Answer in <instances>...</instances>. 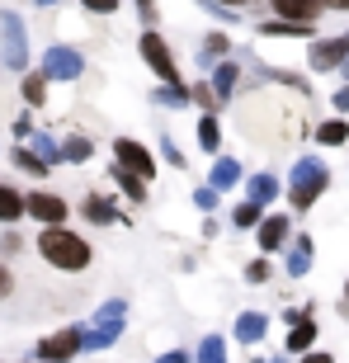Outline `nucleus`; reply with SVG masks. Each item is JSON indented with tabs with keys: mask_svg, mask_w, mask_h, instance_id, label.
I'll list each match as a JSON object with an SVG mask.
<instances>
[{
	"mask_svg": "<svg viewBox=\"0 0 349 363\" xmlns=\"http://www.w3.org/2000/svg\"><path fill=\"white\" fill-rule=\"evenodd\" d=\"M38 255L52 264V269H62V274H81L85 264H90V241L85 236H76V231H67V227H43V236H38Z\"/></svg>",
	"mask_w": 349,
	"mask_h": 363,
	"instance_id": "obj_1",
	"label": "nucleus"
},
{
	"mask_svg": "<svg viewBox=\"0 0 349 363\" xmlns=\"http://www.w3.org/2000/svg\"><path fill=\"white\" fill-rule=\"evenodd\" d=\"M326 184H331L326 161L321 156H302V161L293 165V175H288V203H293V213H307L311 203L326 194Z\"/></svg>",
	"mask_w": 349,
	"mask_h": 363,
	"instance_id": "obj_2",
	"label": "nucleus"
},
{
	"mask_svg": "<svg viewBox=\"0 0 349 363\" xmlns=\"http://www.w3.org/2000/svg\"><path fill=\"white\" fill-rule=\"evenodd\" d=\"M0 57H5L10 71L28 67V33H24V19L14 10H0Z\"/></svg>",
	"mask_w": 349,
	"mask_h": 363,
	"instance_id": "obj_3",
	"label": "nucleus"
},
{
	"mask_svg": "<svg viewBox=\"0 0 349 363\" xmlns=\"http://www.w3.org/2000/svg\"><path fill=\"white\" fill-rule=\"evenodd\" d=\"M137 52H142V62H147V67L156 71V81H161V85H179V67H174L170 48H165V38L156 33V28H147V33H142Z\"/></svg>",
	"mask_w": 349,
	"mask_h": 363,
	"instance_id": "obj_4",
	"label": "nucleus"
},
{
	"mask_svg": "<svg viewBox=\"0 0 349 363\" xmlns=\"http://www.w3.org/2000/svg\"><path fill=\"white\" fill-rule=\"evenodd\" d=\"M113 165H118V170H133V175H142V179H156V156H151L137 137H118V142H113Z\"/></svg>",
	"mask_w": 349,
	"mask_h": 363,
	"instance_id": "obj_5",
	"label": "nucleus"
},
{
	"mask_svg": "<svg viewBox=\"0 0 349 363\" xmlns=\"http://www.w3.org/2000/svg\"><path fill=\"white\" fill-rule=\"evenodd\" d=\"M76 354H85L81 350V325H67V330L38 340V363H71Z\"/></svg>",
	"mask_w": 349,
	"mask_h": 363,
	"instance_id": "obj_6",
	"label": "nucleus"
},
{
	"mask_svg": "<svg viewBox=\"0 0 349 363\" xmlns=\"http://www.w3.org/2000/svg\"><path fill=\"white\" fill-rule=\"evenodd\" d=\"M81 71H85V57L76 48H48L43 52V76L48 81H81Z\"/></svg>",
	"mask_w": 349,
	"mask_h": 363,
	"instance_id": "obj_7",
	"label": "nucleus"
},
{
	"mask_svg": "<svg viewBox=\"0 0 349 363\" xmlns=\"http://www.w3.org/2000/svg\"><path fill=\"white\" fill-rule=\"evenodd\" d=\"M307 62H311V71H345V62H349V33H336V38L311 43Z\"/></svg>",
	"mask_w": 349,
	"mask_h": 363,
	"instance_id": "obj_8",
	"label": "nucleus"
},
{
	"mask_svg": "<svg viewBox=\"0 0 349 363\" xmlns=\"http://www.w3.org/2000/svg\"><path fill=\"white\" fill-rule=\"evenodd\" d=\"M24 208H28V217H33V222H43V227H62V222H67V199H57V194H24Z\"/></svg>",
	"mask_w": 349,
	"mask_h": 363,
	"instance_id": "obj_9",
	"label": "nucleus"
},
{
	"mask_svg": "<svg viewBox=\"0 0 349 363\" xmlns=\"http://www.w3.org/2000/svg\"><path fill=\"white\" fill-rule=\"evenodd\" d=\"M255 241H260V250H283V245L293 241V217H283V213H265V222L255 227Z\"/></svg>",
	"mask_w": 349,
	"mask_h": 363,
	"instance_id": "obj_10",
	"label": "nucleus"
},
{
	"mask_svg": "<svg viewBox=\"0 0 349 363\" xmlns=\"http://www.w3.org/2000/svg\"><path fill=\"white\" fill-rule=\"evenodd\" d=\"M274 19H293V24H316L326 14V0H269Z\"/></svg>",
	"mask_w": 349,
	"mask_h": 363,
	"instance_id": "obj_11",
	"label": "nucleus"
},
{
	"mask_svg": "<svg viewBox=\"0 0 349 363\" xmlns=\"http://www.w3.org/2000/svg\"><path fill=\"white\" fill-rule=\"evenodd\" d=\"M85 222H94V227H118V222H128V217L118 213V203H109L104 194H90V199L81 203Z\"/></svg>",
	"mask_w": 349,
	"mask_h": 363,
	"instance_id": "obj_12",
	"label": "nucleus"
},
{
	"mask_svg": "<svg viewBox=\"0 0 349 363\" xmlns=\"http://www.w3.org/2000/svg\"><path fill=\"white\" fill-rule=\"evenodd\" d=\"M241 179H245V170H241V161H236V156H217V161H213V175H208V184H213L217 194H231Z\"/></svg>",
	"mask_w": 349,
	"mask_h": 363,
	"instance_id": "obj_13",
	"label": "nucleus"
},
{
	"mask_svg": "<svg viewBox=\"0 0 349 363\" xmlns=\"http://www.w3.org/2000/svg\"><path fill=\"white\" fill-rule=\"evenodd\" d=\"M311 255H316V241H311L307 231H302V236H293V241H288V274H293V279H302V274L311 269Z\"/></svg>",
	"mask_w": 349,
	"mask_h": 363,
	"instance_id": "obj_14",
	"label": "nucleus"
},
{
	"mask_svg": "<svg viewBox=\"0 0 349 363\" xmlns=\"http://www.w3.org/2000/svg\"><path fill=\"white\" fill-rule=\"evenodd\" d=\"M231 335L241 340V345H260V340L269 335V316H260V311H241L236 325H231Z\"/></svg>",
	"mask_w": 349,
	"mask_h": 363,
	"instance_id": "obj_15",
	"label": "nucleus"
},
{
	"mask_svg": "<svg viewBox=\"0 0 349 363\" xmlns=\"http://www.w3.org/2000/svg\"><path fill=\"white\" fill-rule=\"evenodd\" d=\"M279 194H283V184H279L274 175H269V170H260V175H250V179H245V199H250V203H260V208H269V203L279 199Z\"/></svg>",
	"mask_w": 349,
	"mask_h": 363,
	"instance_id": "obj_16",
	"label": "nucleus"
},
{
	"mask_svg": "<svg viewBox=\"0 0 349 363\" xmlns=\"http://www.w3.org/2000/svg\"><path fill=\"white\" fill-rule=\"evenodd\" d=\"M208 85L217 90V99H231V94H236V85H241V67H236L231 57H227V62H217V67H213V81H208Z\"/></svg>",
	"mask_w": 349,
	"mask_h": 363,
	"instance_id": "obj_17",
	"label": "nucleus"
},
{
	"mask_svg": "<svg viewBox=\"0 0 349 363\" xmlns=\"http://www.w3.org/2000/svg\"><path fill=\"white\" fill-rule=\"evenodd\" d=\"M311 345H316V321H311V316L283 335V350H288V354H311Z\"/></svg>",
	"mask_w": 349,
	"mask_h": 363,
	"instance_id": "obj_18",
	"label": "nucleus"
},
{
	"mask_svg": "<svg viewBox=\"0 0 349 363\" xmlns=\"http://www.w3.org/2000/svg\"><path fill=\"white\" fill-rule=\"evenodd\" d=\"M255 33H260V38H307L311 24H293V19H265Z\"/></svg>",
	"mask_w": 349,
	"mask_h": 363,
	"instance_id": "obj_19",
	"label": "nucleus"
},
{
	"mask_svg": "<svg viewBox=\"0 0 349 363\" xmlns=\"http://www.w3.org/2000/svg\"><path fill=\"white\" fill-rule=\"evenodd\" d=\"M316 142H321V147H349V118L316 123Z\"/></svg>",
	"mask_w": 349,
	"mask_h": 363,
	"instance_id": "obj_20",
	"label": "nucleus"
},
{
	"mask_svg": "<svg viewBox=\"0 0 349 363\" xmlns=\"http://www.w3.org/2000/svg\"><path fill=\"white\" fill-rule=\"evenodd\" d=\"M199 151H208V156L222 151V123H217V113H203L199 118Z\"/></svg>",
	"mask_w": 349,
	"mask_h": 363,
	"instance_id": "obj_21",
	"label": "nucleus"
},
{
	"mask_svg": "<svg viewBox=\"0 0 349 363\" xmlns=\"http://www.w3.org/2000/svg\"><path fill=\"white\" fill-rule=\"evenodd\" d=\"M28 208H24V194L14 184H0V222H19Z\"/></svg>",
	"mask_w": 349,
	"mask_h": 363,
	"instance_id": "obj_22",
	"label": "nucleus"
},
{
	"mask_svg": "<svg viewBox=\"0 0 349 363\" xmlns=\"http://www.w3.org/2000/svg\"><path fill=\"white\" fill-rule=\"evenodd\" d=\"M151 99H156V108H189L194 104V90L189 85H161Z\"/></svg>",
	"mask_w": 349,
	"mask_h": 363,
	"instance_id": "obj_23",
	"label": "nucleus"
},
{
	"mask_svg": "<svg viewBox=\"0 0 349 363\" xmlns=\"http://www.w3.org/2000/svg\"><path fill=\"white\" fill-rule=\"evenodd\" d=\"M260 222H265V208H260V203H236V208H231V227L236 231H255Z\"/></svg>",
	"mask_w": 349,
	"mask_h": 363,
	"instance_id": "obj_24",
	"label": "nucleus"
},
{
	"mask_svg": "<svg viewBox=\"0 0 349 363\" xmlns=\"http://www.w3.org/2000/svg\"><path fill=\"white\" fill-rule=\"evenodd\" d=\"M118 330L123 325H90V330H81V350H109L113 340H118Z\"/></svg>",
	"mask_w": 349,
	"mask_h": 363,
	"instance_id": "obj_25",
	"label": "nucleus"
},
{
	"mask_svg": "<svg viewBox=\"0 0 349 363\" xmlns=\"http://www.w3.org/2000/svg\"><path fill=\"white\" fill-rule=\"evenodd\" d=\"M90 156H94V142H90V137H81V133H76V137H67V142H62V161L85 165Z\"/></svg>",
	"mask_w": 349,
	"mask_h": 363,
	"instance_id": "obj_26",
	"label": "nucleus"
},
{
	"mask_svg": "<svg viewBox=\"0 0 349 363\" xmlns=\"http://www.w3.org/2000/svg\"><path fill=\"white\" fill-rule=\"evenodd\" d=\"M113 179H118V189L133 203H147V179H142V175H133V170H118V165H113Z\"/></svg>",
	"mask_w": 349,
	"mask_h": 363,
	"instance_id": "obj_27",
	"label": "nucleus"
},
{
	"mask_svg": "<svg viewBox=\"0 0 349 363\" xmlns=\"http://www.w3.org/2000/svg\"><path fill=\"white\" fill-rule=\"evenodd\" d=\"M194 363H227V340H222V335H203Z\"/></svg>",
	"mask_w": 349,
	"mask_h": 363,
	"instance_id": "obj_28",
	"label": "nucleus"
},
{
	"mask_svg": "<svg viewBox=\"0 0 349 363\" xmlns=\"http://www.w3.org/2000/svg\"><path fill=\"white\" fill-rule=\"evenodd\" d=\"M24 99L33 108L48 104V76H43V71H28V76H24Z\"/></svg>",
	"mask_w": 349,
	"mask_h": 363,
	"instance_id": "obj_29",
	"label": "nucleus"
},
{
	"mask_svg": "<svg viewBox=\"0 0 349 363\" xmlns=\"http://www.w3.org/2000/svg\"><path fill=\"white\" fill-rule=\"evenodd\" d=\"M14 165H19V170H28V175H48V170H52V165L43 161L33 147H14Z\"/></svg>",
	"mask_w": 349,
	"mask_h": 363,
	"instance_id": "obj_30",
	"label": "nucleus"
},
{
	"mask_svg": "<svg viewBox=\"0 0 349 363\" xmlns=\"http://www.w3.org/2000/svg\"><path fill=\"white\" fill-rule=\"evenodd\" d=\"M227 52H231V38L227 33H208V38H203V62H227Z\"/></svg>",
	"mask_w": 349,
	"mask_h": 363,
	"instance_id": "obj_31",
	"label": "nucleus"
},
{
	"mask_svg": "<svg viewBox=\"0 0 349 363\" xmlns=\"http://www.w3.org/2000/svg\"><path fill=\"white\" fill-rule=\"evenodd\" d=\"M123 316H128V302L123 297H109L104 307L94 311V325H123Z\"/></svg>",
	"mask_w": 349,
	"mask_h": 363,
	"instance_id": "obj_32",
	"label": "nucleus"
},
{
	"mask_svg": "<svg viewBox=\"0 0 349 363\" xmlns=\"http://www.w3.org/2000/svg\"><path fill=\"white\" fill-rule=\"evenodd\" d=\"M28 147L38 151V156H43L48 165H57V161H62V147H57V142H52L48 133H33V137H28Z\"/></svg>",
	"mask_w": 349,
	"mask_h": 363,
	"instance_id": "obj_33",
	"label": "nucleus"
},
{
	"mask_svg": "<svg viewBox=\"0 0 349 363\" xmlns=\"http://www.w3.org/2000/svg\"><path fill=\"white\" fill-rule=\"evenodd\" d=\"M189 90H194V104H199V108L217 113V104H222V99H217V90H213V85H189Z\"/></svg>",
	"mask_w": 349,
	"mask_h": 363,
	"instance_id": "obj_34",
	"label": "nucleus"
},
{
	"mask_svg": "<svg viewBox=\"0 0 349 363\" xmlns=\"http://www.w3.org/2000/svg\"><path fill=\"white\" fill-rule=\"evenodd\" d=\"M161 156H165V161L174 165V170H184V165H189V156H184V151H179V147H174L170 137H161Z\"/></svg>",
	"mask_w": 349,
	"mask_h": 363,
	"instance_id": "obj_35",
	"label": "nucleus"
},
{
	"mask_svg": "<svg viewBox=\"0 0 349 363\" xmlns=\"http://www.w3.org/2000/svg\"><path fill=\"white\" fill-rule=\"evenodd\" d=\"M194 208H203V213H213V208H217V189H213V184L194 189Z\"/></svg>",
	"mask_w": 349,
	"mask_h": 363,
	"instance_id": "obj_36",
	"label": "nucleus"
},
{
	"mask_svg": "<svg viewBox=\"0 0 349 363\" xmlns=\"http://www.w3.org/2000/svg\"><path fill=\"white\" fill-rule=\"evenodd\" d=\"M245 283H269V259H250L245 264Z\"/></svg>",
	"mask_w": 349,
	"mask_h": 363,
	"instance_id": "obj_37",
	"label": "nucleus"
},
{
	"mask_svg": "<svg viewBox=\"0 0 349 363\" xmlns=\"http://www.w3.org/2000/svg\"><path fill=\"white\" fill-rule=\"evenodd\" d=\"M81 5H85L90 14H118V5H123V0H81Z\"/></svg>",
	"mask_w": 349,
	"mask_h": 363,
	"instance_id": "obj_38",
	"label": "nucleus"
},
{
	"mask_svg": "<svg viewBox=\"0 0 349 363\" xmlns=\"http://www.w3.org/2000/svg\"><path fill=\"white\" fill-rule=\"evenodd\" d=\"M133 5H137V14H142V24L156 28V0H133Z\"/></svg>",
	"mask_w": 349,
	"mask_h": 363,
	"instance_id": "obj_39",
	"label": "nucleus"
},
{
	"mask_svg": "<svg viewBox=\"0 0 349 363\" xmlns=\"http://www.w3.org/2000/svg\"><path fill=\"white\" fill-rule=\"evenodd\" d=\"M331 104H336L340 118H345V113H349V85H345V90H336V99H331Z\"/></svg>",
	"mask_w": 349,
	"mask_h": 363,
	"instance_id": "obj_40",
	"label": "nucleus"
},
{
	"mask_svg": "<svg viewBox=\"0 0 349 363\" xmlns=\"http://www.w3.org/2000/svg\"><path fill=\"white\" fill-rule=\"evenodd\" d=\"M10 293H14V279H10V269L0 264V297H10Z\"/></svg>",
	"mask_w": 349,
	"mask_h": 363,
	"instance_id": "obj_41",
	"label": "nucleus"
},
{
	"mask_svg": "<svg viewBox=\"0 0 349 363\" xmlns=\"http://www.w3.org/2000/svg\"><path fill=\"white\" fill-rule=\"evenodd\" d=\"M14 137H33V123H28V113H24V118H14Z\"/></svg>",
	"mask_w": 349,
	"mask_h": 363,
	"instance_id": "obj_42",
	"label": "nucleus"
},
{
	"mask_svg": "<svg viewBox=\"0 0 349 363\" xmlns=\"http://www.w3.org/2000/svg\"><path fill=\"white\" fill-rule=\"evenodd\" d=\"M156 363H189V354H184V350H170V354H161Z\"/></svg>",
	"mask_w": 349,
	"mask_h": 363,
	"instance_id": "obj_43",
	"label": "nucleus"
},
{
	"mask_svg": "<svg viewBox=\"0 0 349 363\" xmlns=\"http://www.w3.org/2000/svg\"><path fill=\"white\" fill-rule=\"evenodd\" d=\"M302 363H336L331 354H321V350H311V354H302Z\"/></svg>",
	"mask_w": 349,
	"mask_h": 363,
	"instance_id": "obj_44",
	"label": "nucleus"
},
{
	"mask_svg": "<svg viewBox=\"0 0 349 363\" xmlns=\"http://www.w3.org/2000/svg\"><path fill=\"white\" fill-rule=\"evenodd\" d=\"M217 5H227V10H241V5H250V0H217Z\"/></svg>",
	"mask_w": 349,
	"mask_h": 363,
	"instance_id": "obj_45",
	"label": "nucleus"
},
{
	"mask_svg": "<svg viewBox=\"0 0 349 363\" xmlns=\"http://www.w3.org/2000/svg\"><path fill=\"white\" fill-rule=\"evenodd\" d=\"M326 10H349V0H326Z\"/></svg>",
	"mask_w": 349,
	"mask_h": 363,
	"instance_id": "obj_46",
	"label": "nucleus"
},
{
	"mask_svg": "<svg viewBox=\"0 0 349 363\" xmlns=\"http://www.w3.org/2000/svg\"><path fill=\"white\" fill-rule=\"evenodd\" d=\"M269 363H288V354H279V359H269Z\"/></svg>",
	"mask_w": 349,
	"mask_h": 363,
	"instance_id": "obj_47",
	"label": "nucleus"
},
{
	"mask_svg": "<svg viewBox=\"0 0 349 363\" xmlns=\"http://www.w3.org/2000/svg\"><path fill=\"white\" fill-rule=\"evenodd\" d=\"M345 311H349V283H345Z\"/></svg>",
	"mask_w": 349,
	"mask_h": 363,
	"instance_id": "obj_48",
	"label": "nucleus"
},
{
	"mask_svg": "<svg viewBox=\"0 0 349 363\" xmlns=\"http://www.w3.org/2000/svg\"><path fill=\"white\" fill-rule=\"evenodd\" d=\"M33 5H57V0H33Z\"/></svg>",
	"mask_w": 349,
	"mask_h": 363,
	"instance_id": "obj_49",
	"label": "nucleus"
},
{
	"mask_svg": "<svg viewBox=\"0 0 349 363\" xmlns=\"http://www.w3.org/2000/svg\"><path fill=\"white\" fill-rule=\"evenodd\" d=\"M345 81H349V62H345Z\"/></svg>",
	"mask_w": 349,
	"mask_h": 363,
	"instance_id": "obj_50",
	"label": "nucleus"
}]
</instances>
